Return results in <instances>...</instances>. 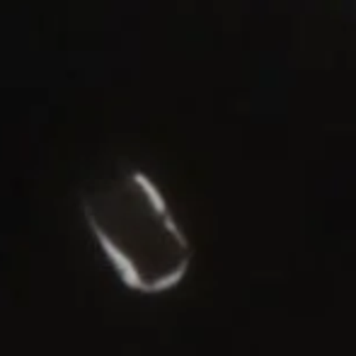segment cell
<instances>
[{
	"label": "cell",
	"instance_id": "6da1fadb",
	"mask_svg": "<svg viewBox=\"0 0 356 356\" xmlns=\"http://www.w3.org/2000/svg\"><path fill=\"white\" fill-rule=\"evenodd\" d=\"M97 248L127 289L158 296L184 282L192 243L145 172L129 168L80 199Z\"/></svg>",
	"mask_w": 356,
	"mask_h": 356
}]
</instances>
